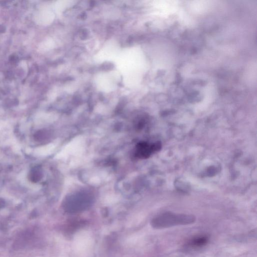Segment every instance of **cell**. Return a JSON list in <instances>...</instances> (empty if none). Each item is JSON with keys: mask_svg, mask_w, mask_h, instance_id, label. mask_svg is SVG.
<instances>
[{"mask_svg": "<svg viewBox=\"0 0 257 257\" xmlns=\"http://www.w3.org/2000/svg\"><path fill=\"white\" fill-rule=\"evenodd\" d=\"M162 145L160 142H156L152 144L147 142H140L136 147V155L140 158H148L153 153L160 150Z\"/></svg>", "mask_w": 257, "mask_h": 257, "instance_id": "2", "label": "cell"}, {"mask_svg": "<svg viewBox=\"0 0 257 257\" xmlns=\"http://www.w3.org/2000/svg\"><path fill=\"white\" fill-rule=\"evenodd\" d=\"M195 217L193 215L166 212L155 218L152 225L156 228H164L178 225H186L193 223Z\"/></svg>", "mask_w": 257, "mask_h": 257, "instance_id": "1", "label": "cell"}, {"mask_svg": "<svg viewBox=\"0 0 257 257\" xmlns=\"http://www.w3.org/2000/svg\"><path fill=\"white\" fill-rule=\"evenodd\" d=\"M208 242V238L206 235L197 236L193 238L188 243V245L191 247L196 248L205 246Z\"/></svg>", "mask_w": 257, "mask_h": 257, "instance_id": "3", "label": "cell"}]
</instances>
